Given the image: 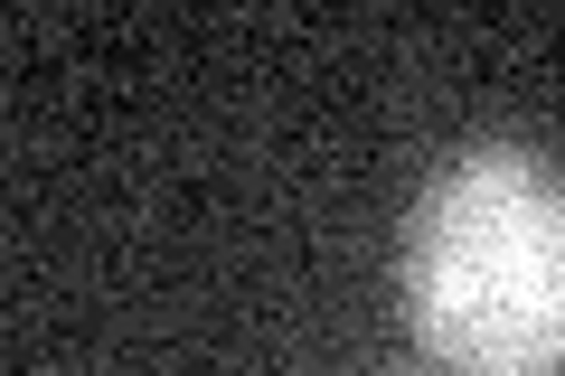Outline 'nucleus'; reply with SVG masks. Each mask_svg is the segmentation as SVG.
<instances>
[{"instance_id": "nucleus-1", "label": "nucleus", "mask_w": 565, "mask_h": 376, "mask_svg": "<svg viewBox=\"0 0 565 376\" xmlns=\"http://www.w3.org/2000/svg\"><path fill=\"white\" fill-rule=\"evenodd\" d=\"M405 320L471 376L565 367V179L519 141H471L396 245Z\"/></svg>"}, {"instance_id": "nucleus-2", "label": "nucleus", "mask_w": 565, "mask_h": 376, "mask_svg": "<svg viewBox=\"0 0 565 376\" xmlns=\"http://www.w3.org/2000/svg\"><path fill=\"white\" fill-rule=\"evenodd\" d=\"M405 376H415V367H405Z\"/></svg>"}]
</instances>
